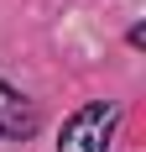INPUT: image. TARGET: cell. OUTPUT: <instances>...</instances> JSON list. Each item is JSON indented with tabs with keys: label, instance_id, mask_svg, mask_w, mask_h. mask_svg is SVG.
Here are the masks:
<instances>
[{
	"label": "cell",
	"instance_id": "1",
	"mask_svg": "<svg viewBox=\"0 0 146 152\" xmlns=\"http://www.w3.org/2000/svg\"><path fill=\"white\" fill-rule=\"evenodd\" d=\"M115 126H120V105L115 100H89V105H78L63 121L58 152H104L110 137H115Z\"/></svg>",
	"mask_w": 146,
	"mask_h": 152
},
{
	"label": "cell",
	"instance_id": "2",
	"mask_svg": "<svg viewBox=\"0 0 146 152\" xmlns=\"http://www.w3.org/2000/svg\"><path fill=\"white\" fill-rule=\"evenodd\" d=\"M31 131H37L31 100H21L11 84H0V137H5V142H21V137H31Z\"/></svg>",
	"mask_w": 146,
	"mask_h": 152
}]
</instances>
